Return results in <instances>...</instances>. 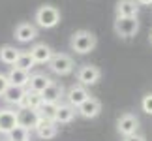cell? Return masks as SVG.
<instances>
[{"label": "cell", "instance_id": "cell-1", "mask_svg": "<svg viewBox=\"0 0 152 141\" xmlns=\"http://www.w3.org/2000/svg\"><path fill=\"white\" fill-rule=\"evenodd\" d=\"M96 45H98V38L90 30H75L69 38L72 51L79 53V55H88L96 49Z\"/></svg>", "mask_w": 152, "mask_h": 141}, {"label": "cell", "instance_id": "cell-2", "mask_svg": "<svg viewBox=\"0 0 152 141\" xmlns=\"http://www.w3.org/2000/svg\"><path fill=\"white\" fill-rule=\"evenodd\" d=\"M34 21H36V26L39 28H55L60 23V11L51 4H43L36 10Z\"/></svg>", "mask_w": 152, "mask_h": 141}, {"label": "cell", "instance_id": "cell-3", "mask_svg": "<svg viewBox=\"0 0 152 141\" xmlns=\"http://www.w3.org/2000/svg\"><path fill=\"white\" fill-rule=\"evenodd\" d=\"M49 70L56 75H69L75 70V62L66 53H55L49 60Z\"/></svg>", "mask_w": 152, "mask_h": 141}, {"label": "cell", "instance_id": "cell-4", "mask_svg": "<svg viewBox=\"0 0 152 141\" xmlns=\"http://www.w3.org/2000/svg\"><path fill=\"white\" fill-rule=\"evenodd\" d=\"M115 32L120 38H133L139 32L137 17H116L115 19Z\"/></svg>", "mask_w": 152, "mask_h": 141}, {"label": "cell", "instance_id": "cell-5", "mask_svg": "<svg viewBox=\"0 0 152 141\" xmlns=\"http://www.w3.org/2000/svg\"><path fill=\"white\" fill-rule=\"evenodd\" d=\"M77 81H79V85H83V87H90V85H96L98 81H100L102 77V70L94 66V64H83L79 70H77Z\"/></svg>", "mask_w": 152, "mask_h": 141}, {"label": "cell", "instance_id": "cell-6", "mask_svg": "<svg viewBox=\"0 0 152 141\" xmlns=\"http://www.w3.org/2000/svg\"><path fill=\"white\" fill-rule=\"evenodd\" d=\"M116 130H118V134L122 137L133 136V134H137V130H139V119L132 113L120 115L118 120H116Z\"/></svg>", "mask_w": 152, "mask_h": 141}, {"label": "cell", "instance_id": "cell-7", "mask_svg": "<svg viewBox=\"0 0 152 141\" xmlns=\"http://www.w3.org/2000/svg\"><path fill=\"white\" fill-rule=\"evenodd\" d=\"M17 113V126H23L26 130H34L39 122V113L36 109H28V107H19L15 111Z\"/></svg>", "mask_w": 152, "mask_h": 141}, {"label": "cell", "instance_id": "cell-8", "mask_svg": "<svg viewBox=\"0 0 152 141\" xmlns=\"http://www.w3.org/2000/svg\"><path fill=\"white\" fill-rule=\"evenodd\" d=\"M15 40L19 43H30L34 40L38 38V28L36 25H32V23H19V25L15 26Z\"/></svg>", "mask_w": 152, "mask_h": 141}, {"label": "cell", "instance_id": "cell-9", "mask_svg": "<svg viewBox=\"0 0 152 141\" xmlns=\"http://www.w3.org/2000/svg\"><path fill=\"white\" fill-rule=\"evenodd\" d=\"M100 111H102V102H100L98 98L88 96V98H86L85 102L77 107V115L83 117V119H96V117L100 115Z\"/></svg>", "mask_w": 152, "mask_h": 141}, {"label": "cell", "instance_id": "cell-10", "mask_svg": "<svg viewBox=\"0 0 152 141\" xmlns=\"http://www.w3.org/2000/svg\"><path fill=\"white\" fill-rule=\"evenodd\" d=\"M88 96H90V94H88V90H86V87H83V85H73V87H69L68 92H66L68 104L73 105L75 109H77Z\"/></svg>", "mask_w": 152, "mask_h": 141}, {"label": "cell", "instance_id": "cell-11", "mask_svg": "<svg viewBox=\"0 0 152 141\" xmlns=\"http://www.w3.org/2000/svg\"><path fill=\"white\" fill-rule=\"evenodd\" d=\"M34 132H36V136L39 139H53V137H56V134H58V124L55 120L39 119L38 126L34 128Z\"/></svg>", "mask_w": 152, "mask_h": 141}, {"label": "cell", "instance_id": "cell-12", "mask_svg": "<svg viewBox=\"0 0 152 141\" xmlns=\"http://www.w3.org/2000/svg\"><path fill=\"white\" fill-rule=\"evenodd\" d=\"M28 53H30V57L34 58V62H36V64H49L51 57L55 55L53 49H51L47 43H36Z\"/></svg>", "mask_w": 152, "mask_h": 141}, {"label": "cell", "instance_id": "cell-13", "mask_svg": "<svg viewBox=\"0 0 152 141\" xmlns=\"http://www.w3.org/2000/svg\"><path fill=\"white\" fill-rule=\"evenodd\" d=\"M116 17H137L139 15V4L135 0H118L115 6Z\"/></svg>", "mask_w": 152, "mask_h": 141}, {"label": "cell", "instance_id": "cell-14", "mask_svg": "<svg viewBox=\"0 0 152 141\" xmlns=\"http://www.w3.org/2000/svg\"><path fill=\"white\" fill-rule=\"evenodd\" d=\"M17 126L15 109H0V134H10Z\"/></svg>", "mask_w": 152, "mask_h": 141}, {"label": "cell", "instance_id": "cell-15", "mask_svg": "<svg viewBox=\"0 0 152 141\" xmlns=\"http://www.w3.org/2000/svg\"><path fill=\"white\" fill-rule=\"evenodd\" d=\"M62 96H64V87L60 83H55V81L42 92V100L45 104H60Z\"/></svg>", "mask_w": 152, "mask_h": 141}, {"label": "cell", "instance_id": "cell-16", "mask_svg": "<svg viewBox=\"0 0 152 141\" xmlns=\"http://www.w3.org/2000/svg\"><path fill=\"white\" fill-rule=\"evenodd\" d=\"M75 115H77V109H75L73 105H69L68 102L66 104H58L55 122L56 124H68V122H72L75 119Z\"/></svg>", "mask_w": 152, "mask_h": 141}, {"label": "cell", "instance_id": "cell-17", "mask_svg": "<svg viewBox=\"0 0 152 141\" xmlns=\"http://www.w3.org/2000/svg\"><path fill=\"white\" fill-rule=\"evenodd\" d=\"M25 89L23 87H15V85H10L8 89L4 90V94H2V98H4V102L6 104H10V105H19L23 104V98H25Z\"/></svg>", "mask_w": 152, "mask_h": 141}, {"label": "cell", "instance_id": "cell-18", "mask_svg": "<svg viewBox=\"0 0 152 141\" xmlns=\"http://www.w3.org/2000/svg\"><path fill=\"white\" fill-rule=\"evenodd\" d=\"M53 83V79L49 77V75H45V73H32L30 75V79H28V90H34V92H39L42 94L47 87Z\"/></svg>", "mask_w": 152, "mask_h": 141}, {"label": "cell", "instance_id": "cell-19", "mask_svg": "<svg viewBox=\"0 0 152 141\" xmlns=\"http://www.w3.org/2000/svg\"><path fill=\"white\" fill-rule=\"evenodd\" d=\"M28 79H30V73L25 72V70H19V68H11L10 70V73H8V81H10V85H15V87H25L28 85Z\"/></svg>", "mask_w": 152, "mask_h": 141}, {"label": "cell", "instance_id": "cell-20", "mask_svg": "<svg viewBox=\"0 0 152 141\" xmlns=\"http://www.w3.org/2000/svg\"><path fill=\"white\" fill-rule=\"evenodd\" d=\"M43 104V100H42V94L39 92H34V90H28L25 92V98H23V104L19 105V107H28V109H39V105Z\"/></svg>", "mask_w": 152, "mask_h": 141}, {"label": "cell", "instance_id": "cell-21", "mask_svg": "<svg viewBox=\"0 0 152 141\" xmlns=\"http://www.w3.org/2000/svg\"><path fill=\"white\" fill-rule=\"evenodd\" d=\"M19 49L13 45H4V47H0V62H4V64H8V66H13L15 60H17V57H19Z\"/></svg>", "mask_w": 152, "mask_h": 141}, {"label": "cell", "instance_id": "cell-22", "mask_svg": "<svg viewBox=\"0 0 152 141\" xmlns=\"http://www.w3.org/2000/svg\"><path fill=\"white\" fill-rule=\"evenodd\" d=\"M13 66H15V68H19V70H25V72L30 73V70L36 66V62H34V58L30 57V53H28V51H21Z\"/></svg>", "mask_w": 152, "mask_h": 141}, {"label": "cell", "instance_id": "cell-23", "mask_svg": "<svg viewBox=\"0 0 152 141\" xmlns=\"http://www.w3.org/2000/svg\"><path fill=\"white\" fill-rule=\"evenodd\" d=\"M4 141H30V130L23 126H15L10 134H6Z\"/></svg>", "mask_w": 152, "mask_h": 141}, {"label": "cell", "instance_id": "cell-24", "mask_svg": "<svg viewBox=\"0 0 152 141\" xmlns=\"http://www.w3.org/2000/svg\"><path fill=\"white\" fill-rule=\"evenodd\" d=\"M56 107H58V104H42L39 105V109H38V113H39V119H45V120H55V117H56Z\"/></svg>", "mask_w": 152, "mask_h": 141}, {"label": "cell", "instance_id": "cell-25", "mask_svg": "<svg viewBox=\"0 0 152 141\" xmlns=\"http://www.w3.org/2000/svg\"><path fill=\"white\" fill-rule=\"evenodd\" d=\"M141 109L147 115H152V92H148V94H145V96H143V100H141Z\"/></svg>", "mask_w": 152, "mask_h": 141}, {"label": "cell", "instance_id": "cell-26", "mask_svg": "<svg viewBox=\"0 0 152 141\" xmlns=\"http://www.w3.org/2000/svg\"><path fill=\"white\" fill-rule=\"evenodd\" d=\"M10 87V81H8V75H4V73H0V96L4 94V90Z\"/></svg>", "mask_w": 152, "mask_h": 141}, {"label": "cell", "instance_id": "cell-27", "mask_svg": "<svg viewBox=\"0 0 152 141\" xmlns=\"http://www.w3.org/2000/svg\"><path fill=\"white\" fill-rule=\"evenodd\" d=\"M122 141H147L143 136H139V134H133V136H126L122 137Z\"/></svg>", "mask_w": 152, "mask_h": 141}, {"label": "cell", "instance_id": "cell-28", "mask_svg": "<svg viewBox=\"0 0 152 141\" xmlns=\"http://www.w3.org/2000/svg\"><path fill=\"white\" fill-rule=\"evenodd\" d=\"M139 6H152V0H135Z\"/></svg>", "mask_w": 152, "mask_h": 141}, {"label": "cell", "instance_id": "cell-29", "mask_svg": "<svg viewBox=\"0 0 152 141\" xmlns=\"http://www.w3.org/2000/svg\"><path fill=\"white\" fill-rule=\"evenodd\" d=\"M150 43H152V32H150Z\"/></svg>", "mask_w": 152, "mask_h": 141}]
</instances>
